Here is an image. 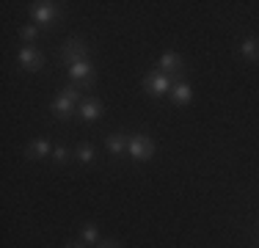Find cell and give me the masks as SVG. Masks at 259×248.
<instances>
[{"mask_svg": "<svg viewBox=\"0 0 259 248\" xmlns=\"http://www.w3.org/2000/svg\"><path fill=\"white\" fill-rule=\"evenodd\" d=\"M174 83H177V77H171V74H165V72H160V69L149 72V74L144 77V89L149 91L152 97H163V94H168Z\"/></svg>", "mask_w": 259, "mask_h": 248, "instance_id": "obj_1", "label": "cell"}, {"mask_svg": "<svg viewBox=\"0 0 259 248\" xmlns=\"http://www.w3.org/2000/svg\"><path fill=\"white\" fill-rule=\"evenodd\" d=\"M69 80H72L75 86H83V89H94L97 74H94L91 61L83 58V61H77V64H72V66H69Z\"/></svg>", "mask_w": 259, "mask_h": 248, "instance_id": "obj_2", "label": "cell"}, {"mask_svg": "<svg viewBox=\"0 0 259 248\" xmlns=\"http://www.w3.org/2000/svg\"><path fill=\"white\" fill-rule=\"evenodd\" d=\"M152 154H155V141L149 135H144V133L130 135V157L141 163V160H149Z\"/></svg>", "mask_w": 259, "mask_h": 248, "instance_id": "obj_3", "label": "cell"}, {"mask_svg": "<svg viewBox=\"0 0 259 248\" xmlns=\"http://www.w3.org/2000/svg\"><path fill=\"white\" fill-rule=\"evenodd\" d=\"M83 58H89V47H85L80 39H69L64 47H61V61H64L66 66L77 64V61H83Z\"/></svg>", "mask_w": 259, "mask_h": 248, "instance_id": "obj_4", "label": "cell"}, {"mask_svg": "<svg viewBox=\"0 0 259 248\" xmlns=\"http://www.w3.org/2000/svg\"><path fill=\"white\" fill-rule=\"evenodd\" d=\"M157 69L180 80V77H182V55H180V53H174V50L163 53V55H160V61H157Z\"/></svg>", "mask_w": 259, "mask_h": 248, "instance_id": "obj_5", "label": "cell"}, {"mask_svg": "<svg viewBox=\"0 0 259 248\" xmlns=\"http://www.w3.org/2000/svg\"><path fill=\"white\" fill-rule=\"evenodd\" d=\"M17 58H20V64H22V69H28V72H36V69H41L45 66V58H41V53L36 47H22L20 53H17Z\"/></svg>", "mask_w": 259, "mask_h": 248, "instance_id": "obj_6", "label": "cell"}, {"mask_svg": "<svg viewBox=\"0 0 259 248\" xmlns=\"http://www.w3.org/2000/svg\"><path fill=\"white\" fill-rule=\"evenodd\" d=\"M30 14H33V20L39 25H50L58 17V3H33Z\"/></svg>", "mask_w": 259, "mask_h": 248, "instance_id": "obj_7", "label": "cell"}, {"mask_svg": "<svg viewBox=\"0 0 259 248\" xmlns=\"http://www.w3.org/2000/svg\"><path fill=\"white\" fill-rule=\"evenodd\" d=\"M77 116H80V121H85V124L97 121L102 116V102L100 99H83V102L77 105Z\"/></svg>", "mask_w": 259, "mask_h": 248, "instance_id": "obj_8", "label": "cell"}, {"mask_svg": "<svg viewBox=\"0 0 259 248\" xmlns=\"http://www.w3.org/2000/svg\"><path fill=\"white\" fill-rule=\"evenodd\" d=\"M50 110H53V116H55V119L66 121V119H72V113H75V102H72V99H66V97H61V94H58V97L53 99Z\"/></svg>", "mask_w": 259, "mask_h": 248, "instance_id": "obj_9", "label": "cell"}, {"mask_svg": "<svg viewBox=\"0 0 259 248\" xmlns=\"http://www.w3.org/2000/svg\"><path fill=\"white\" fill-rule=\"evenodd\" d=\"M171 99H174L177 105H188L193 102V89H190L185 80H177L174 86H171Z\"/></svg>", "mask_w": 259, "mask_h": 248, "instance_id": "obj_10", "label": "cell"}, {"mask_svg": "<svg viewBox=\"0 0 259 248\" xmlns=\"http://www.w3.org/2000/svg\"><path fill=\"white\" fill-rule=\"evenodd\" d=\"M130 149V138L124 133H113V135H108V152L113 154V157H119V154H124Z\"/></svg>", "mask_w": 259, "mask_h": 248, "instance_id": "obj_11", "label": "cell"}, {"mask_svg": "<svg viewBox=\"0 0 259 248\" xmlns=\"http://www.w3.org/2000/svg\"><path fill=\"white\" fill-rule=\"evenodd\" d=\"M47 154H53V149H50V144H47L45 138L30 141V146H28V157L30 160H41V157H47Z\"/></svg>", "mask_w": 259, "mask_h": 248, "instance_id": "obj_12", "label": "cell"}, {"mask_svg": "<svg viewBox=\"0 0 259 248\" xmlns=\"http://www.w3.org/2000/svg\"><path fill=\"white\" fill-rule=\"evenodd\" d=\"M240 55L248 61H259V39H243V45H240Z\"/></svg>", "mask_w": 259, "mask_h": 248, "instance_id": "obj_13", "label": "cell"}, {"mask_svg": "<svg viewBox=\"0 0 259 248\" xmlns=\"http://www.w3.org/2000/svg\"><path fill=\"white\" fill-rule=\"evenodd\" d=\"M80 240H83V245H97L100 232H97L94 223H83V229H80Z\"/></svg>", "mask_w": 259, "mask_h": 248, "instance_id": "obj_14", "label": "cell"}, {"mask_svg": "<svg viewBox=\"0 0 259 248\" xmlns=\"http://www.w3.org/2000/svg\"><path fill=\"white\" fill-rule=\"evenodd\" d=\"M75 154H77V160H80V163H85V166H89V163H94V146H91V144H80Z\"/></svg>", "mask_w": 259, "mask_h": 248, "instance_id": "obj_15", "label": "cell"}, {"mask_svg": "<svg viewBox=\"0 0 259 248\" xmlns=\"http://www.w3.org/2000/svg\"><path fill=\"white\" fill-rule=\"evenodd\" d=\"M58 94L66 97V99H72V102H77V99H80V89H77V86H64Z\"/></svg>", "mask_w": 259, "mask_h": 248, "instance_id": "obj_16", "label": "cell"}, {"mask_svg": "<svg viewBox=\"0 0 259 248\" xmlns=\"http://www.w3.org/2000/svg\"><path fill=\"white\" fill-rule=\"evenodd\" d=\"M20 36H22V39H25V42H33L36 36H39V28H36V25H22Z\"/></svg>", "mask_w": 259, "mask_h": 248, "instance_id": "obj_17", "label": "cell"}, {"mask_svg": "<svg viewBox=\"0 0 259 248\" xmlns=\"http://www.w3.org/2000/svg\"><path fill=\"white\" fill-rule=\"evenodd\" d=\"M66 157H69V152H66L64 146H55V149H53V163L64 166V163H66Z\"/></svg>", "mask_w": 259, "mask_h": 248, "instance_id": "obj_18", "label": "cell"}, {"mask_svg": "<svg viewBox=\"0 0 259 248\" xmlns=\"http://www.w3.org/2000/svg\"><path fill=\"white\" fill-rule=\"evenodd\" d=\"M100 248H119V243L116 240H105V243H100Z\"/></svg>", "mask_w": 259, "mask_h": 248, "instance_id": "obj_19", "label": "cell"}, {"mask_svg": "<svg viewBox=\"0 0 259 248\" xmlns=\"http://www.w3.org/2000/svg\"><path fill=\"white\" fill-rule=\"evenodd\" d=\"M66 248H83V245H66Z\"/></svg>", "mask_w": 259, "mask_h": 248, "instance_id": "obj_20", "label": "cell"}]
</instances>
